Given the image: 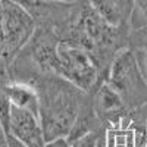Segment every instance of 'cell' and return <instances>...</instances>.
Wrapping results in <instances>:
<instances>
[{
    "mask_svg": "<svg viewBox=\"0 0 147 147\" xmlns=\"http://www.w3.org/2000/svg\"><path fill=\"white\" fill-rule=\"evenodd\" d=\"M3 93L9 99L10 105L25 109L40 118V97L35 87L25 82H12L6 85Z\"/></svg>",
    "mask_w": 147,
    "mask_h": 147,
    "instance_id": "obj_9",
    "label": "cell"
},
{
    "mask_svg": "<svg viewBox=\"0 0 147 147\" xmlns=\"http://www.w3.org/2000/svg\"><path fill=\"white\" fill-rule=\"evenodd\" d=\"M59 66L56 75L68 80L82 91H88L97 81L96 60L85 49L60 41L57 47Z\"/></svg>",
    "mask_w": 147,
    "mask_h": 147,
    "instance_id": "obj_3",
    "label": "cell"
},
{
    "mask_svg": "<svg viewBox=\"0 0 147 147\" xmlns=\"http://www.w3.org/2000/svg\"><path fill=\"white\" fill-rule=\"evenodd\" d=\"M46 147H72V146L63 137V138H56V140H52V141H47V146Z\"/></svg>",
    "mask_w": 147,
    "mask_h": 147,
    "instance_id": "obj_14",
    "label": "cell"
},
{
    "mask_svg": "<svg viewBox=\"0 0 147 147\" xmlns=\"http://www.w3.org/2000/svg\"><path fill=\"white\" fill-rule=\"evenodd\" d=\"M128 38L131 40L132 47H147V25L136 31H129Z\"/></svg>",
    "mask_w": 147,
    "mask_h": 147,
    "instance_id": "obj_11",
    "label": "cell"
},
{
    "mask_svg": "<svg viewBox=\"0 0 147 147\" xmlns=\"http://www.w3.org/2000/svg\"><path fill=\"white\" fill-rule=\"evenodd\" d=\"M59 40L52 31H35L34 44H32V57L44 72L57 74L59 55L57 47Z\"/></svg>",
    "mask_w": 147,
    "mask_h": 147,
    "instance_id": "obj_6",
    "label": "cell"
},
{
    "mask_svg": "<svg viewBox=\"0 0 147 147\" xmlns=\"http://www.w3.org/2000/svg\"><path fill=\"white\" fill-rule=\"evenodd\" d=\"M128 25L129 31H136L147 25V0H132Z\"/></svg>",
    "mask_w": 147,
    "mask_h": 147,
    "instance_id": "obj_10",
    "label": "cell"
},
{
    "mask_svg": "<svg viewBox=\"0 0 147 147\" xmlns=\"http://www.w3.org/2000/svg\"><path fill=\"white\" fill-rule=\"evenodd\" d=\"M0 147H9V144H7V137H6V132H5L2 124H0Z\"/></svg>",
    "mask_w": 147,
    "mask_h": 147,
    "instance_id": "obj_15",
    "label": "cell"
},
{
    "mask_svg": "<svg viewBox=\"0 0 147 147\" xmlns=\"http://www.w3.org/2000/svg\"><path fill=\"white\" fill-rule=\"evenodd\" d=\"M132 49H134V53H136L140 71L144 80L147 81V47H132Z\"/></svg>",
    "mask_w": 147,
    "mask_h": 147,
    "instance_id": "obj_13",
    "label": "cell"
},
{
    "mask_svg": "<svg viewBox=\"0 0 147 147\" xmlns=\"http://www.w3.org/2000/svg\"><path fill=\"white\" fill-rule=\"evenodd\" d=\"M124 110H127V107L118 91L109 82H103L97 88L93 100V112L96 113L97 119L107 121Z\"/></svg>",
    "mask_w": 147,
    "mask_h": 147,
    "instance_id": "obj_7",
    "label": "cell"
},
{
    "mask_svg": "<svg viewBox=\"0 0 147 147\" xmlns=\"http://www.w3.org/2000/svg\"><path fill=\"white\" fill-rule=\"evenodd\" d=\"M88 2L110 25H128L132 9V0H88Z\"/></svg>",
    "mask_w": 147,
    "mask_h": 147,
    "instance_id": "obj_8",
    "label": "cell"
},
{
    "mask_svg": "<svg viewBox=\"0 0 147 147\" xmlns=\"http://www.w3.org/2000/svg\"><path fill=\"white\" fill-rule=\"evenodd\" d=\"M106 82L118 91L127 109L134 110L147 105V81L140 71L132 47L116 52Z\"/></svg>",
    "mask_w": 147,
    "mask_h": 147,
    "instance_id": "obj_2",
    "label": "cell"
},
{
    "mask_svg": "<svg viewBox=\"0 0 147 147\" xmlns=\"http://www.w3.org/2000/svg\"><path fill=\"white\" fill-rule=\"evenodd\" d=\"M35 88L40 97V122L46 140L66 138L82 112V90L59 75L46 77Z\"/></svg>",
    "mask_w": 147,
    "mask_h": 147,
    "instance_id": "obj_1",
    "label": "cell"
},
{
    "mask_svg": "<svg viewBox=\"0 0 147 147\" xmlns=\"http://www.w3.org/2000/svg\"><path fill=\"white\" fill-rule=\"evenodd\" d=\"M97 141H99V134H97V131H93L87 134V136L78 138L77 141H74L71 146L72 147H97Z\"/></svg>",
    "mask_w": 147,
    "mask_h": 147,
    "instance_id": "obj_12",
    "label": "cell"
},
{
    "mask_svg": "<svg viewBox=\"0 0 147 147\" xmlns=\"http://www.w3.org/2000/svg\"><path fill=\"white\" fill-rule=\"evenodd\" d=\"M35 32L34 16L13 0H0V43L13 55Z\"/></svg>",
    "mask_w": 147,
    "mask_h": 147,
    "instance_id": "obj_4",
    "label": "cell"
},
{
    "mask_svg": "<svg viewBox=\"0 0 147 147\" xmlns=\"http://www.w3.org/2000/svg\"><path fill=\"white\" fill-rule=\"evenodd\" d=\"M5 132H12L27 147H46L47 140L41 127L40 118L25 109L10 105V116L6 125H2Z\"/></svg>",
    "mask_w": 147,
    "mask_h": 147,
    "instance_id": "obj_5",
    "label": "cell"
}]
</instances>
